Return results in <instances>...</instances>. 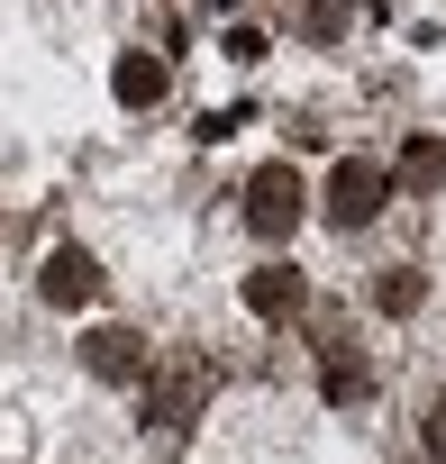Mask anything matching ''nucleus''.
Returning a JSON list of instances; mask_svg holds the SVG:
<instances>
[{
  "label": "nucleus",
  "mask_w": 446,
  "mask_h": 464,
  "mask_svg": "<svg viewBox=\"0 0 446 464\" xmlns=\"http://www.w3.org/2000/svg\"><path fill=\"white\" fill-rule=\"evenodd\" d=\"M383 310H392V319H401V310H419V274H410V265H401V274H383Z\"/></svg>",
  "instance_id": "10"
},
{
  "label": "nucleus",
  "mask_w": 446,
  "mask_h": 464,
  "mask_svg": "<svg viewBox=\"0 0 446 464\" xmlns=\"http://www.w3.org/2000/svg\"><path fill=\"white\" fill-rule=\"evenodd\" d=\"M46 301H55V310H82V301H101V265H92L82 246H55V256H46Z\"/></svg>",
  "instance_id": "4"
},
{
  "label": "nucleus",
  "mask_w": 446,
  "mask_h": 464,
  "mask_svg": "<svg viewBox=\"0 0 446 464\" xmlns=\"http://www.w3.org/2000/svg\"><path fill=\"white\" fill-rule=\"evenodd\" d=\"M383 200H392V173H383V164L346 155V164L328 173V218H337V227H364V218H383Z\"/></svg>",
  "instance_id": "2"
},
{
  "label": "nucleus",
  "mask_w": 446,
  "mask_h": 464,
  "mask_svg": "<svg viewBox=\"0 0 446 464\" xmlns=\"http://www.w3.org/2000/svg\"><path fill=\"white\" fill-rule=\"evenodd\" d=\"M191 401H200V373H173V382H164V392H155L146 410H155L164 428H182V419H191Z\"/></svg>",
  "instance_id": "8"
},
{
  "label": "nucleus",
  "mask_w": 446,
  "mask_h": 464,
  "mask_svg": "<svg viewBox=\"0 0 446 464\" xmlns=\"http://www.w3.org/2000/svg\"><path fill=\"white\" fill-rule=\"evenodd\" d=\"M110 92H119L128 110H155V101H164V64H155V55H119V73H110Z\"/></svg>",
  "instance_id": "6"
},
{
  "label": "nucleus",
  "mask_w": 446,
  "mask_h": 464,
  "mask_svg": "<svg viewBox=\"0 0 446 464\" xmlns=\"http://www.w3.org/2000/svg\"><path fill=\"white\" fill-rule=\"evenodd\" d=\"M428 455H446V392L428 401Z\"/></svg>",
  "instance_id": "12"
},
{
  "label": "nucleus",
  "mask_w": 446,
  "mask_h": 464,
  "mask_svg": "<svg viewBox=\"0 0 446 464\" xmlns=\"http://www.w3.org/2000/svg\"><path fill=\"white\" fill-rule=\"evenodd\" d=\"M328 392H337V401H355V392H364V373H355V355H346V337L328 346Z\"/></svg>",
  "instance_id": "9"
},
{
  "label": "nucleus",
  "mask_w": 446,
  "mask_h": 464,
  "mask_svg": "<svg viewBox=\"0 0 446 464\" xmlns=\"http://www.w3.org/2000/svg\"><path fill=\"white\" fill-rule=\"evenodd\" d=\"M247 310H256V319H292V310H301V274H292V265H256V274H247Z\"/></svg>",
  "instance_id": "5"
},
{
  "label": "nucleus",
  "mask_w": 446,
  "mask_h": 464,
  "mask_svg": "<svg viewBox=\"0 0 446 464\" xmlns=\"http://www.w3.org/2000/svg\"><path fill=\"white\" fill-rule=\"evenodd\" d=\"M346 28V0H310V37H337Z\"/></svg>",
  "instance_id": "11"
},
{
  "label": "nucleus",
  "mask_w": 446,
  "mask_h": 464,
  "mask_svg": "<svg viewBox=\"0 0 446 464\" xmlns=\"http://www.w3.org/2000/svg\"><path fill=\"white\" fill-rule=\"evenodd\" d=\"M301 209H310V191H301L292 164H265V173L247 182V227H256V237H292Z\"/></svg>",
  "instance_id": "1"
},
{
  "label": "nucleus",
  "mask_w": 446,
  "mask_h": 464,
  "mask_svg": "<svg viewBox=\"0 0 446 464\" xmlns=\"http://www.w3.org/2000/svg\"><path fill=\"white\" fill-rule=\"evenodd\" d=\"M401 182H410V191H437V182H446V146H437V137H419V146L401 155Z\"/></svg>",
  "instance_id": "7"
},
{
  "label": "nucleus",
  "mask_w": 446,
  "mask_h": 464,
  "mask_svg": "<svg viewBox=\"0 0 446 464\" xmlns=\"http://www.w3.org/2000/svg\"><path fill=\"white\" fill-rule=\"evenodd\" d=\"M82 364H92L101 382H146V337H128V328H92V337H82Z\"/></svg>",
  "instance_id": "3"
}]
</instances>
